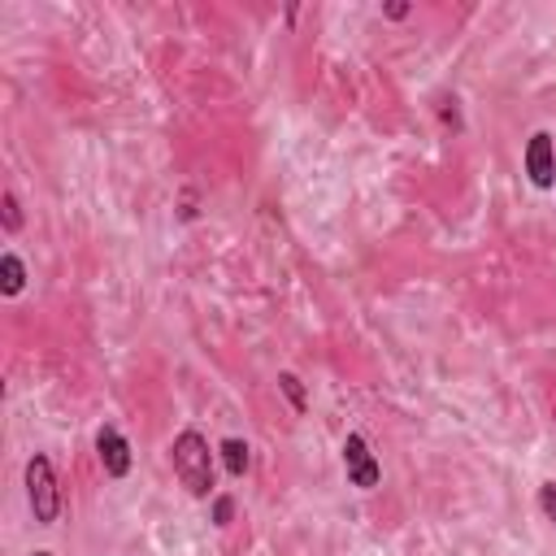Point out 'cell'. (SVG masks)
Wrapping results in <instances>:
<instances>
[{"label": "cell", "instance_id": "9c48e42d", "mask_svg": "<svg viewBox=\"0 0 556 556\" xmlns=\"http://www.w3.org/2000/svg\"><path fill=\"white\" fill-rule=\"evenodd\" d=\"M278 387L287 391V400H291L295 408H304V391H300V378H295V374H278Z\"/></svg>", "mask_w": 556, "mask_h": 556}, {"label": "cell", "instance_id": "6da1fadb", "mask_svg": "<svg viewBox=\"0 0 556 556\" xmlns=\"http://www.w3.org/2000/svg\"><path fill=\"white\" fill-rule=\"evenodd\" d=\"M169 456H174L178 482H182L191 495H208V491H213V452H208V443H204L200 430H182V434L174 439Z\"/></svg>", "mask_w": 556, "mask_h": 556}, {"label": "cell", "instance_id": "ba28073f", "mask_svg": "<svg viewBox=\"0 0 556 556\" xmlns=\"http://www.w3.org/2000/svg\"><path fill=\"white\" fill-rule=\"evenodd\" d=\"M17 226H22V208H17V195H13V191H4V230L13 235Z\"/></svg>", "mask_w": 556, "mask_h": 556}, {"label": "cell", "instance_id": "30bf717a", "mask_svg": "<svg viewBox=\"0 0 556 556\" xmlns=\"http://www.w3.org/2000/svg\"><path fill=\"white\" fill-rule=\"evenodd\" d=\"M539 508H543L547 521H556V482H547V486L539 491Z\"/></svg>", "mask_w": 556, "mask_h": 556}, {"label": "cell", "instance_id": "7a4b0ae2", "mask_svg": "<svg viewBox=\"0 0 556 556\" xmlns=\"http://www.w3.org/2000/svg\"><path fill=\"white\" fill-rule=\"evenodd\" d=\"M26 495H30L35 521L52 526L56 513H61V486H56V473H52V460L48 456H30L26 460Z\"/></svg>", "mask_w": 556, "mask_h": 556}, {"label": "cell", "instance_id": "7c38bea8", "mask_svg": "<svg viewBox=\"0 0 556 556\" xmlns=\"http://www.w3.org/2000/svg\"><path fill=\"white\" fill-rule=\"evenodd\" d=\"M35 556H52V552H35Z\"/></svg>", "mask_w": 556, "mask_h": 556}, {"label": "cell", "instance_id": "52a82bcc", "mask_svg": "<svg viewBox=\"0 0 556 556\" xmlns=\"http://www.w3.org/2000/svg\"><path fill=\"white\" fill-rule=\"evenodd\" d=\"M222 460H226V469L239 478V473L248 469V443H239V439H226V443H222Z\"/></svg>", "mask_w": 556, "mask_h": 556}, {"label": "cell", "instance_id": "5b68a950", "mask_svg": "<svg viewBox=\"0 0 556 556\" xmlns=\"http://www.w3.org/2000/svg\"><path fill=\"white\" fill-rule=\"evenodd\" d=\"M96 452H100V465H104L109 478H126V473H130V443H126L122 430L100 426V434H96Z\"/></svg>", "mask_w": 556, "mask_h": 556}, {"label": "cell", "instance_id": "3957f363", "mask_svg": "<svg viewBox=\"0 0 556 556\" xmlns=\"http://www.w3.org/2000/svg\"><path fill=\"white\" fill-rule=\"evenodd\" d=\"M343 465H348V482L361 486V491L378 486V478H382V469H378V460H374V452H369V443L361 434L343 439Z\"/></svg>", "mask_w": 556, "mask_h": 556}, {"label": "cell", "instance_id": "8fae6325", "mask_svg": "<svg viewBox=\"0 0 556 556\" xmlns=\"http://www.w3.org/2000/svg\"><path fill=\"white\" fill-rule=\"evenodd\" d=\"M230 513H235V504H230V500L222 495V500L213 504V517H217V526H226V521H230Z\"/></svg>", "mask_w": 556, "mask_h": 556}, {"label": "cell", "instance_id": "8992f818", "mask_svg": "<svg viewBox=\"0 0 556 556\" xmlns=\"http://www.w3.org/2000/svg\"><path fill=\"white\" fill-rule=\"evenodd\" d=\"M22 287H26V269H22V261L13 252H4L0 256V291L4 295H17Z\"/></svg>", "mask_w": 556, "mask_h": 556}, {"label": "cell", "instance_id": "277c9868", "mask_svg": "<svg viewBox=\"0 0 556 556\" xmlns=\"http://www.w3.org/2000/svg\"><path fill=\"white\" fill-rule=\"evenodd\" d=\"M526 174H530L534 187H552L556 182V143H552L547 130L530 135V143H526Z\"/></svg>", "mask_w": 556, "mask_h": 556}]
</instances>
